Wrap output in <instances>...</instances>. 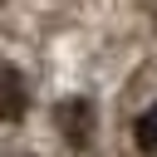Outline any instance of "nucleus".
Listing matches in <instances>:
<instances>
[{"label":"nucleus","mask_w":157,"mask_h":157,"mask_svg":"<svg viewBox=\"0 0 157 157\" xmlns=\"http://www.w3.org/2000/svg\"><path fill=\"white\" fill-rule=\"evenodd\" d=\"M25 103H29L25 78H20L15 69H0V123H15V118L25 113Z\"/></svg>","instance_id":"nucleus-2"},{"label":"nucleus","mask_w":157,"mask_h":157,"mask_svg":"<svg viewBox=\"0 0 157 157\" xmlns=\"http://www.w3.org/2000/svg\"><path fill=\"white\" fill-rule=\"evenodd\" d=\"M54 118H59V132H64L69 147H88V137H93V108H88V98H64Z\"/></svg>","instance_id":"nucleus-1"},{"label":"nucleus","mask_w":157,"mask_h":157,"mask_svg":"<svg viewBox=\"0 0 157 157\" xmlns=\"http://www.w3.org/2000/svg\"><path fill=\"white\" fill-rule=\"evenodd\" d=\"M132 142H137L147 157H157V103L137 113V123H132Z\"/></svg>","instance_id":"nucleus-3"}]
</instances>
